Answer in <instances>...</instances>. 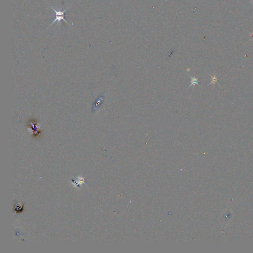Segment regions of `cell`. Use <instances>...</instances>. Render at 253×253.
Returning <instances> with one entry per match:
<instances>
[{
	"label": "cell",
	"instance_id": "cell-1",
	"mask_svg": "<svg viewBox=\"0 0 253 253\" xmlns=\"http://www.w3.org/2000/svg\"><path fill=\"white\" fill-rule=\"evenodd\" d=\"M50 8H51L53 9L55 11V20L52 22V23L51 24H50V26H51V25H53V24H54L55 21H57L58 23H60L61 20H64L65 22H66L67 24H68V23L67 22V21H66L65 20L64 18L65 12L66 11V10H67V9H68V8H67L66 9H65L64 11H61V10H60L57 11V10H55L54 8H52V7H50Z\"/></svg>",
	"mask_w": 253,
	"mask_h": 253
},
{
	"label": "cell",
	"instance_id": "cell-2",
	"mask_svg": "<svg viewBox=\"0 0 253 253\" xmlns=\"http://www.w3.org/2000/svg\"><path fill=\"white\" fill-rule=\"evenodd\" d=\"M190 79H191V81H190L191 84H190V85L188 87H191V86H192V87H194L195 85L196 84L197 85H198L200 87H201L199 85V84H198V79L199 77H198V78H196V77H190Z\"/></svg>",
	"mask_w": 253,
	"mask_h": 253
},
{
	"label": "cell",
	"instance_id": "cell-3",
	"mask_svg": "<svg viewBox=\"0 0 253 253\" xmlns=\"http://www.w3.org/2000/svg\"><path fill=\"white\" fill-rule=\"evenodd\" d=\"M210 76H211V77H212V82H211V83L209 84V85H211V84H215V83H217L219 84V85H220V84L218 82L217 77V76H216V74H214V75L213 76H212L211 75H210Z\"/></svg>",
	"mask_w": 253,
	"mask_h": 253
},
{
	"label": "cell",
	"instance_id": "cell-4",
	"mask_svg": "<svg viewBox=\"0 0 253 253\" xmlns=\"http://www.w3.org/2000/svg\"><path fill=\"white\" fill-rule=\"evenodd\" d=\"M85 179L84 178H79L78 179V180H77V182H76V183H75V185H76V186H78V187H79L78 184H82L83 183H85Z\"/></svg>",
	"mask_w": 253,
	"mask_h": 253
}]
</instances>
